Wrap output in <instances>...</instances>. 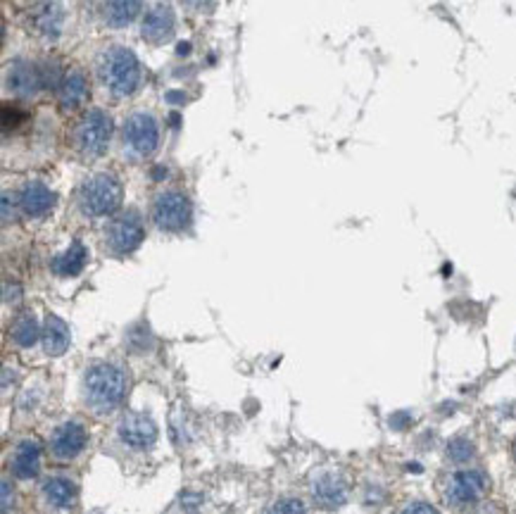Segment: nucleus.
Instances as JSON below:
<instances>
[{
	"label": "nucleus",
	"mask_w": 516,
	"mask_h": 514,
	"mask_svg": "<svg viewBox=\"0 0 516 514\" xmlns=\"http://www.w3.org/2000/svg\"><path fill=\"white\" fill-rule=\"evenodd\" d=\"M131 388V377L117 362H93L81 379V400L98 417L117 412Z\"/></svg>",
	"instance_id": "f257e3e1"
},
{
	"label": "nucleus",
	"mask_w": 516,
	"mask_h": 514,
	"mask_svg": "<svg viewBox=\"0 0 516 514\" xmlns=\"http://www.w3.org/2000/svg\"><path fill=\"white\" fill-rule=\"evenodd\" d=\"M98 79L112 96L129 98L141 86V62L126 45H109L100 53L96 65Z\"/></svg>",
	"instance_id": "f03ea898"
},
{
	"label": "nucleus",
	"mask_w": 516,
	"mask_h": 514,
	"mask_svg": "<svg viewBox=\"0 0 516 514\" xmlns=\"http://www.w3.org/2000/svg\"><path fill=\"white\" fill-rule=\"evenodd\" d=\"M77 205L84 217H109L121 207V183L107 172H98L81 181Z\"/></svg>",
	"instance_id": "7ed1b4c3"
},
{
	"label": "nucleus",
	"mask_w": 516,
	"mask_h": 514,
	"mask_svg": "<svg viewBox=\"0 0 516 514\" xmlns=\"http://www.w3.org/2000/svg\"><path fill=\"white\" fill-rule=\"evenodd\" d=\"M121 143L124 153L133 160H146L158 153L160 148V124L153 112L136 109L121 124Z\"/></svg>",
	"instance_id": "20e7f679"
},
{
	"label": "nucleus",
	"mask_w": 516,
	"mask_h": 514,
	"mask_svg": "<svg viewBox=\"0 0 516 514\" xmlns=\"http://www.w3.org/2000/svg\"><path fill=\"white\" fill-rule=\"evenodd\" d=\"M112 131H114L112 117H109L105 109L91 107L79 119L77 129H74V148L86 160L100 158V155H105V150L109 146Z\"/></svg>",
	"instance_id": "39448f33"
},
{
	"label": "nucleus",
	"mask_w": 516,
	"mask_h": 514,
	"mask_svg": "<svg viewBox=\"0 0 516 514\" xmlns=\"http://www.w3.org/2000/svg\"><path fill=\"white\" fill-rule=\"evenodd\" d=\"M150 217H153V224L160 231L176 234V231L190 227V222H193V205H190V198L183 190H162V193L155 195Z\"/></svg>",
	"instance_id": "423d86ee"
},
{
	"label": "nucleus",
	"mask_w": 516,
	"mask_h": 514,
	"mask_svg": "<svg viewBox=\"0 0 516 514\" xmlns=\"http://www.w3.org/2000/svg\"><path fill=\"white\" fill-rule=\"evenodd\" d=\"M143 239H146L143 217H141V212L133 210V207L119 212L105 229V245H107V250L117 257L131 255V252L143 243Z\"/></svg>",
	"instance_id": "0eeeda50"
},
{
	"label": "nucleus",
	"mask_w": 516,
	"mask_h": 514,
	"mask_svg": "<svg viewBox=\"0 0 516 514\" xmlns=\"http://www.w3.org/2000/svg\"><path fill=\"white\" fill-rule=\"evenodd\" d=\"M89 443V431L77 419H69L60 424L48 438V453L55 462H69L79 458Z\"/></svg>",
	"instance_id": "6e6552de"
},
{
	"label": "nucleus",
	"mask_w": 516,
	"mask_h": 514,
	"mask_svg": "<svg viewBox=\"0 0 516 514\" xmlns=\"http://www.w3.org/2000/svg\"><path fill=\"white\" fill-rule=\"evenodd\" d=\"M29 27L43 41H57L65 29V8L60 0H36L29 8Z\"/></svg>",
	"instance_id": "1a4fd4ad"
},
{
	"label": "nucleus",
	"mask_w": 516,
	"mask_h": 514,
	"mask_svg": "<svg viewBox=\"0 0 516 514\" xmlns=\"http://www.w3.org/2000/svg\"><path fill=\"white\" fill-rule=\"evenodd\" d=\"M485 488H488V478H485L483 474L473 471V469H464V471L452 474L448 478L445 500H448L452 507H466L483 498Z\"/></svg>",
	"instance_id": "9d476101"
},
{
	"label": "nucleus",
	"mask_w": 516,
	"mask_h": 514,
	"mask_svg": "<svg viewBox=\"0 0 516 514\" xmlns=\"http://www.w3.org/2000/svg\"><path fill=\"white\" fill-rule=\"evenodd\" d=\"M117 438L126 448L148 450L158 441V426L146 412H126L117 421Z\"/></svg>",
	"instance_id": "9b49d317"
},
{
	"label": "nucleus",
	"mask_w": 516,
	"mask_h": 514,
	"mask_svg": "<svg viewBox=\"0 0 516 514\" xmlns=\"http://www.w3.org/2000/svg\"><path fill=\"white\" fill-rule=\"evenodd\" d=\"M312 500L321 510H338L347 502V481L333 469H321L310 483Z\"/></svg>",
	"instance_id": "f8f14e48"
},
{
	"label": "nucleus",
	"mask_w": 516,
	"mask_h": 514,
	"mask_svg": "<svg viewBox=\"0 0 516 514\" xmlns=\"http://www.w3.org/2000/svg\"><path fill=\"white\" fill-rule=\"evenodd\" d=\"M5 89L15 98H31L43 89L40 67L29 60H13L5 69Z\"/></svg>",
	"instance_id": "ddd939ff"
},
{
	"label": "nucleus",
	"mask_w": 516,
	"mask_h": 514,
	"mask_svg": "<svg viewBox=\"0 0 516 514\" xmlns=\"http://www.w3.org/2000/svg\"><path fill=\"white\" fill-rule=\"evenodd\" d=\"M176 29V15L169 3H155L141 22V36L148 43H167Z\"/></svg>",
	"instance_id": "4468645a"
},
{
	"label": "nucleus",
	"mask_w": 516,
	"mask_h": 514,
	"mask_svg": "<svg viewBox=\"0 0 516 514\" xmlns=\"http://www.w3.org/2000/svg\"><path fill=\"white\" fill-rule=\"evenodd\" d=\"M17 200H20L22 215L38 219V217H45L53 210L57 195L45 186L43 181H26L24 186L20 188V193H17Z\"/></svg>",
	"instance_id": "2eb2a0df"
},
{
	"label": "nucleus",
	"mask_w": 516,
	"mask_h": 514,
	"mask_svg": "<svg viewBox=\"0 0 516 514\" xmlns=\"http://www.w3.org/2000/svg\"><path fill=\"white\" fill-rule=\"evenodd\" d=\"M10 471L20 481L36 478L40 471V443L36 438H22L10 458Z\"/></svg>",
	"instance_id": "dca6fc26"
},
{
	"label": "nucleus",
	"mask_w": 516,
	"mask_h": 514,
	"mask_svg": "<svg viewBox=\"0 0 516 514\" xmlns=\"http://www.w3.org/2000/svg\"><path fill=\"white\" fill-rule=\"evenodd\" d=\"M40 493H43L45 502L55 510H72L77 505V483L67 476H50L43 481L40 486Z\"/></svg>",
	"instance_id": "f3484780"
},
{
	"label": "nucleus",
	"mask_w": 516,
	"mask_h": 514,
	"mask_svg": "<svg viewBox=\"0 0 516 514\" xmlns=\"http://www.w3.org/2000/svg\"><path fill=\"white\" fill-rule=\"evenodd\" d=\"M57 98L60 105L65 109H77L86 103L89 98V79L81 69H67L65 79H62L60 89H57Z\"/></svg>",
	"instance_id": "a211bd4d"
},
{
	"label": "nucleus",
	"mask_w": 516,
	"mask_h": 514,
	"mask_svg": "<svg viewBox=\"0 0 516 514\" xmlns=\"http://www.w3.org/2000/svg\"><path fill=\"white\" fill-rule=\"evenodd\" d=\"M40 343H43L45 355L50 357H60L62 352H67L69 343H72V333H69V326L60 317L48 315L43 324V336H40Z\"/></svg>",
	"instance_id": "6ab92c4d"
},
{
	"label": "nucleus",
	"mask_w": 516,
	"mask_h": 514,
	"mask_svg": "<svg viewBox=\"0 0 516 514\" xmlns=\"http://www.w3.org/2000/svg\"><path fill=\"white\" fill-rule=\"evenodd\" d=\"M86 262H89V250H86V245L81 243V241H74L65 252L53 257L50 269H53L57 276H77L84 271Z\"/></svg>",
	"instance_id": "aec40b11"
},
{
	"label": "nucleus",
	"mask_w": 516,
	"mask_h": 514,
	"mask_svg": "<svg viewBox=\"0 0 516 514\" xmlns=\"http://www.w3.org/2000/svg\"><path fill=\"white\" fill-rule=\"evenodd\" d=\"M143 10V0H107L105 3V22L114 29L129 27Z\"/></svg>",
	"instance_id": "412c9836"
},
{
	"label": "nucleus",
	"mask_w": 516,
	"mask_h": 514,
	"mask_svg": "<svg viewBox=\"0 0 516 514\" xmlns=\"http://www.w3.org/2000/svg\"><path fill=\"white\" fill-rule=\"evenodd\" d=\"M40 336H43V326L38 324L36 317H33L31 312L20 315L13 322V326H10V338H13V343L20 345V348H31Z\"/></svg>",
	"instance_id": "4be33fe9"
},
{
	"label": "nucleus",
	"mask_w": 516,
	"mask_h": 514,
	"mask_svg": "<svg viewBox=\"0 0 516 514\" xmlns=\"http://www.w3.org/2000/svg\"><path fill=\"white\" fill-rule=\"evenodd\" d=\"M476 455V448L469 438H452L448 443V458L452 462H469Z\"/></svg>",
	"instance_id": "5701e85b"
},
{
	"label": "nucleus",
	"mask_w": 516,
	"mask_h": 514,
	"mask_svg": "<svg viewBox=\"0 0 516 514\" xmlns=\"http://www.w3.org/2000/svg\"><path fill=\"white\" fill-rule=\"evenodd\" d=\"M266 514H307V505L300 498H281L266 510Z\"/></svg>",
	"instance_id": "b1692460"
},
{
	"label": "nucleus",
	"mask_w": 516,
	"mask_h": 514,
	"mask_svg": "<svg viewBox=\"0 0 516 514\" xmlns=\"http://www.w3.org/2000/svg\"><path fill=\"white\" fill-rule=\"evenodd\" d=\"M17 210H20V200L10 203V193H3V224H10V219H17Z\"/></svg>",
	"instance_id": "393cba45"
},
{
	"label": "nucleus",
	"mask_w": 516,
	"mask_h": 514,
	"mask_svg": "<svg viewBox=\"0 0 516 514\" xmlns=\"http://www.w3.org/2000/svg\"><path fill=\"white\" fill-rule=\"evenodd\" d=\"M20 119H24V117H22L20 109H15V107H5L3 109V129L5 131L15 129V126L20 124Z\"/></svg>",
	"instance_id": "a878e982"
},
{
	"label": "nucleus",
	"mask_w": 516,
	"mask_h": 514,
	"mask_svg": "<svg viewBox=\"0 0 516 514\" xmlns=\"http://www.w3.org/2000/svg\"><path fill=\"white\" fill-rule=\"evenodd\" d=\"M402 514H438V510L428 502H411V505L404 507Z\"/></svg>",
	"instance_id": "bb28decb"
},
{
	"label": "nucleus",
	"mask_w": 516,
	"mask_h": 514,
	"mask_svg": "<svg viewBox=\"0 0 516 514\" xmlns=\"http://www.w3.org/2000/svg\"><path fill=\"white\" fill-rule=\"evenodd\" d=\"M15 505V490L10 486V481H3V514H10V507Z\"/></svg>",
	"instance_id": "cd10ccee"
},
{
	"label": "nucleus",
	"mask_w": 516,
	"mask_h": 514,
	"mask_svg": "<svg viewBox=\"0 0 516 514\" xmlns=\"http://www.w3.org/2000/svg\"><path fill=\"white\" fill-rule=\"evenodd\" d=\"M20 298H22V291H20V286L17 284H5V303H20Z\"/></svg>",
	"instance_id": "c85d7f7f"
},
{
	"label": "nucleus",
	"mask_w": 516,
	"mask_h": 514,
	"mask_svg": "<svg viewBox=\"0 0 516 514\" xmlns=\"http://www.w3.org/2000/svg\"><path fill=\"white\" fill-rule=\"evenodd\" d=\"M185 5H188L190 10H195V13H205V10L212 8L214 0H183Z\"/></svg>",
	"instance_id": "c756f323"
},
{
	"label": "nucleus",
	"mask_w": 516,
	"mask_h": 514,
	"mask_svg": "<svg viewBox=\"0 0 516 514\" xmlns=\"http://www.w3.org/2000/svg\"><path fill=\"white\" fill-rule=\"evenodd\" d=\"M167 100H169V103H183L185 98H183V93H169V96H167Z\"/></svg>",
	"instance_id": "7c9ffc66"
},
{
	"label": "nucleus",
	"mask_w": 516,
	"mask_h": 514,
	"mask_svg": "<svg viewBox=\"0 0 516 514\" xmlns=\"http://www.w3.org/2000/svg\"><path fill=\"white\" fill-rule=\"evenodd\" d=\"M179 55H188V50H190V43H179Z\"/></svg>",
	"instance_id": "2f4dec72"
}]
</instances>
